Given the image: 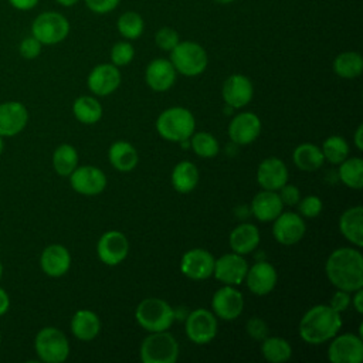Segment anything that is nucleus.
Returning a JSON list of instances; mask_svg holds the SVG:
<instances>
[{
    "label": "nucleus",
    "instance_id": "nucleus-12",
    "mask_svg": "<svg viewBox=\"0 0 363 363\" xmlns=\"http://www.w3.org/2000/svg\"><path fill=\"white\" fill-rule=\"evenodd\" d=\"M28 123V109L18 101L0 104V135L13 138L24 130Z\"/></svg>",
    "mask_w": 363,
    "mask_h": 363
},
{
    "label": "nucleus",
    "instance_id": "nucleus-35",
    "mask_svg": "<svg viewBox=\"0 0 363 363\" xmlns=\"http://www.w3.org/2000/svg\"><path fill=\"white\" fill-rule=\"evenodd\" d=\"M261 352L264 357L272 363L286 362L292 354V349L288 340L279 336H267L262 340Z\"/></svg>",
    "mask_w": 363,
    "mask_h": 363
},
{
    "label": "nucleus",
    "instance_id": "nucleus-38",
    "mask_svg": "<svg viewBox=\"0 0 363 363\" xmlns=\"http://www.w3.org/2000/svg\"><path fill=\"white\" fill-rule=\"evenodd\" d=\"M322 153H323V157L325 160L333 163V164H339L342 163L347 155H349V145L347 142L337 136V135H333V136H329L323 145H322Z\"/></svg>",
    "mask_w": 363,
    "mask_h": 363
},
{
    "label": "nucleus",
    "instance_id": "nucleus-14",
    "mask_svg": "<svg viewBox=\"0 0 363 363\" xmlns=\"http://www.w3.org/2000/svg\"><path fill=\"white\" fill-rule=\"evenodd\" d=\"M214 257L203 248H193L183 254L180 261L182 272L190 279H206L213 275Z\"/></svg>",
    "mask_w": 363,
    "mask_h": 363
},
{
    "label": "nucleus",
    "instance_id": "nucleus-21",
    "mask_svg": "<svg viewBox=\"0 0 363 363\" xmlns=\"http://www.w3.org/2000/svg\"><path fill=\"white\" fill-rule=\"evenodd\" d=\"M261 132V121L252 112H242L234 116L228 125V136L237 145L254 142Z\"/></svg>",
    "mask_w": 363,
    "mask_h": 363
},
{
    "label": "nucleus",
    "instance_id": "nucleus-15",
    "mask_svg": "<svg viewBox=\"0 0 363 363\" xmlns=\"http://www.w3.org/2000/svg\"><path fill=\"white\" fill-rule=\"evenodd\" d=\"M248 271L247 261L237 252L224 254L214 261L213 275L227 285H238L244 281Z\"/></svg>",
    "mask_w": 363,
    "mask_h": 363
},
{
    "label": "nucleus",
    "instance_id": "nucleus-39",
    "mask_svg": "<svg viewBox=\"0 0 363 363\" xmlns=\"http://www.w3.org/2000/svg\"><path fill=\"white\" fill-rule=\"evenodd\" d=\"M190 146L194 153L201 157H213L218 153V142L208 132L194 133L190 139Z\"/></svg>",
    "mask_w": 363,
    "mask_h": 363
},
{
    "label": "nucleus",
    "instance_id": "nucleus-50",
    "mask_svg": "<svg viewBox=\"0 0 363 363\" xmlns=\"http://www.w3.org/2000/svg\"><path fill=\"white\" fill-rule=\"evenodd\" d=\"M356 294H354V298H353V305H354V309L359 312V313H362L363 312V291H362V288L360 289H357V291H354Z\"/></svg>",
    "mask_w": 363,
    "mask_h": 363
},
{
    "label": "nucleus",
    "instance_id": "nucleus-51",
    "mask_svg": "<svg viewBox=\"0 0 363 363\" xmlns=\"http://www.w3.org/2000/svg\"><path fill=\"white\" fill-rule=\"evenodd\" d=\"M362 132H363V128H362V125H359V126H357V129H356V133H354V143H356V146H357V149H359V150H362V149H363V143H362Z\"/></svg>",
    "mask_w": 363,
    "mask_h": 363
},
{
    "label": "nucleus",
    "instance_id": "nucleus-55",
    "mask_svg": "<svg viewBox=\"0 0 363 363\" xmlns=\"http://www.w3.org/2000/svg\"><path fill=\"white\" fill-rule=\"evenodd\" d=\"M3 271H4V268H3V264L0 262V279L3 278Z\"/></svg>",
    "mask_w": 363,
    "mask_h": 363
},
{
    "label": "nucleus",
    "instance_id": "nucleus-23",
    "mask_svg": "<svg viewBox=\"0 0 363 363\" xmlns=\"http://www.w3.org/2000/svg\"><path fill=\"white\" fill-rule=\"evenodd\" d=\"M257 180L264 190H279L288 180V169L281 159L267 157L257 169Z\"/></svg>",
    "mask_w": 363,
    "mask_h": 363
},
{
    "label": "nucleus",
    "instance_id": "nucleus-10",
    "mask_svg": "<svg viewBox=\"0 0 363 363\" xmlns=\"http://www.w3.org/2000/svg\"><path fill=\"white\" fill-rule=\"evenodd\" d=\"M328 357L332 363H360L363 359L362 336L353 333L336 336L329 346Z\"/></svg>",
    "mask_w": 363,
    "mask_h": 363
},
{
    "label": "nucleus",
    "instance_id": "nucleus-53",
    "mask_svg": "<svg viewBox=\"0 0 363 363\" xmlns=\"http://www.w3.org/2000/svg\"><path fill=\"white\" fill-rule=\"evenodd\" d=\"M213 1H216V3H218V4H230V3H233V1H235V0H213Z\"/></svg>",
    "mask_w": 363,
    "mask_h": 363
},
{
    "label": "nucleus",
    "instance_id": "nucleus-49",
    "mask_svg": "<svg viewBox=\"0 0 363 363\" xmlns=\"http://www.w3.org/2000/svg\"><path fill=\"white\" fill-rule=\"evenodd\" d=\"M10 309V296L4 288L0 286V316Z\"/></svg>",
    "mask_w": 363,
    "mask_h": 363
},
{
    "label": "nucleus",
    "instance_id": "nucleus-44",
    "mask_svg": "<svg viewBox=\"0 0 363 363\" xmlns=\"http://www.w3.org/2000/svg\"><path fill=\"white\" fill-rule=\"evenodd\" d=\"M245 329H247V333L255 339V340H264L267 336H268V325L265 323L264 319L258 318V316H254L251 318L247 325H245Z\"/></svg>",
    "mask_w": 363,
    "mask_h": 363
},
{
    "label": "nucleus",
    "instance_id": "nucleus-48",
    "mask_svg": "<svg viewBox=\"0 0 363 363\" xmlns=\"http://www.w3.org/2000/svg\"><path fill=\"white\" fill-rule=\"evenodd\" d=\"M7 1L13 9L18 11H30L40 3V0H7Z\"/></svg>",
    "mask_w": 363,
    "mask_h": 363
},
{
    "label": "nucleus",
    "instance_id": "nucleus-27",
    "mask_svg": "<svg viewBox=\"0 0 363 363\" xmlns=\"http://www.w3.org/2000/svg\"><path fill=\"white\" fill-rule=\"evenodd\" d=\"M340 233L356 247L363 245V208L354 206L347 208L339 220Z\"/></svg>",
    "mask_w": 363,
    "mask_h": 363
},
{
    "label": "nucleus",
    "instance_id": "nucleus-33",
    "mask_svg": "<svg viewBox=\"0 0 363 363\" xmlns=\"http://www.w3.org/2000/svg\"><path fill=\"white\" fill-rule=\"evenodd\" d=\"M72 112H74V116L79 122L86 123V125H92V123H96L101 119L102 106L95 98L84 95V96H79L74 101Z\"/></svg>",
    "mask_w": 363,
    "mask_h": 363
},
{
    "label": "nucleus",
    "instance_id": "nucleus-7",
    "mask_svg": "<svg viewBox=\"0 0 363 363\" xmlns=\"http://www.w3.org/2000/svg\"><path fill=\"white\" fill-rule=\"evenodd\" d=\"M170 62L176 72L186 77H196L201 74L208 62L206 50L194 41H179L170 51Z\"/></svg>",
    "mask_w": 363,
    "mask_h": 363
},
{
    "label": "nucleus",
    "instance_id": "nucleus-24",
    "mask_svg": "<svg viewBox=\"0 0 363 363\" xmlns=\"http://www.w3.org/2000/svg\"><path fill=\"white\" fill-rule=\"evenodd\" d=\"M146 84L157 92L167 91L176 81V69L170 60L156 58L149 62L145 72Z\"/></svg>",
    "mask_w": 363,
    "mask_h": 363
},
{
    "label": "nucleus",
    "instance_id": "nucleus-36",
    "mask_svg": "<svg viewBox=\"0 0 363 363\" xmlns=\"http://www.w3.org/2000/svg\"><path fill=\"white\" fill-rule=\"evenodd\" d=\"M339 177L350 189H360L363 186V162L360 157L345 159L339 163Z\"/></svg>",
    "mask_w": 363,
    "mask_h": 363
},
{
    "label": "nucleus",
    "instance_id": "nucleus-11",
    "mask_svg": "<svg viewBox=\"0 0 363 363\" xmlns=\"http://www.w3.org/2000/svg\"><path fill=\"white\" fill-rule=\"evenodd\" d=\"M71 187L84 196H96L106 186L105 173L95 166H77L69 174Z\"/></svg>",
    "mask_w": 363,
    "mask_h": 363
},
{
    "label": "nucleus",
    "instance_id": "nucleus-26",
    "mask_svg": "<svg viewBox=\"0 0 363 363\" xmlns=\"http://www.w3.org/2000/svg\"><path fill=\"white\" fill-rule=\"evenodd\" d=\"M99 329L101 320L98 315L89 309L77 311L71 319V332L79 340H92L99 333Z\"/></svg>",
    "mask_w": 363,
    "mask_h": 363
},
{
    "label": "nucleus",
    "instance_id": "nucleus-19",
    "mask_svg": "<svg viewBox=\"0 0 363 363\" xmlns=\"http://www.w3.org/2000/svg\"><path fill=\"white\" fill-rule=\"evenodd\" d=\"M88 88L99 96H105L116 91L121 84V72L113 64H99L88 75Z\"/></svg>",
    "mask_w": 363,
    "mask_h": 363
},
{
    "label": "nucleus",
    "instance_id": "nucleus-54",
    "mask_svg": "<svg viewBox=\"0 0 363 363\" xmlns=\"http://www.w3.org/2000/svg\"><path fill=\"white\" fill-rule=\"evenodd\" d=\"M3 150H4V138L0 135V155L3 153Z\"/></svg>",
    "mask_w": 363,
    "mask_h": 363
},
{
    "label": "nucleus",
    "instance_id": "nucleus-45",
    "mask_svg": "<svg viewBox=\"0 0 363 363\" xmlns=\"http://www.w3.org/2000/svg\"><path fill=\"white\" fill-rule=\"evenodd\" d=\"M121 0H84L85 6L96 14H106L118 7Z\"/></svg>",
    "mask_w": 363,
    "mask_h": 363
},
{
    "label": "nucleus",
    "instance_id": "nucleus-28",
    "mask_svg": "<svg viewBox=\"0 0 363 363\" xmlns=\"http://www.w3.org/2000/svg\"><path fill=\"white\" fill-rule=\"evenodd\" d=\"M259 244V231L254 224L244 223L237 225L230 234V245L234 252L250 254Z\"/></svg>",
    "mask_w": 363,
    "mask_h": 363
},
{
    "label": "nucleus",
    "instance_id": "nucleus-4",
    "mask_svg": "<svg viewBox=\"0 0 363 363\" xmlns=\"http://www.w3.org/2000/svg\"><path fill=\"white\" fill-rule=\"evenodd\" d=\"M69 34L68 18L58 11H43L31 23V35L43 45H55Z\"/></svg>",
    "mask_w": 363,
    "mask_h": 363
},
{
    "label": "nucleus",
    "instance_id": "nucleus-2",
    "mask_svg": "<svg viewBox=\"0 0 363 363\" xmlns=\"http://www.w3.org/2000/svg\"><path fill=\"white\" fill-rule=\"evenodd\" d=\"M342 326L340 313L329 305H315L299 322V336L311 345H320L336 336Z\"/></svg>",
    "mask_w": 363,
    "mask_h": 363
},
{
    "label": "nucleus",
    "instance_id": "nucleus-46",
    "mask_svg": "<svg viewBox=\"0 0 363 363\" xmlns=\"http://www.w3.org/2000/svg\"><path fill=\"white\" fill-rule=\"evenodd\" d=\"M279 190H281V193H279L281 201L285 206H295L301 200L299 189L296 186H294V184H286L285 183Z\"/></svg>",
    "mask_w": 363,
    "mask_h": 363
},
{
    "label": "nucleus",
    "instance_id": "nucleus-37",
    "mask_svg": "<svg viewBox=\"0 0 363 363\" xmlns=\"http://www.w3.org/2000/svg\"><path fill=\"white\" fill-rule=\"evenodd\" d=\"M119 34L126 40H136L142 35L145 30L143 17L136 11H125L119 16L116 21Z\"/></svg>",
    "mask_w": 363,
    "mask_h": 363
},
{
    "label": "nucleus",
    "instance_id": "nucleus-43",
    "mask_svg": "<svg viewBox=\"0 0 363 363\" xmlns=\"http://www.w3.org/2000/svg\"><path fill=\"white\" fill-rule=\"evenodd\" d=\"M299 213L306 218H313L322 211V200L318 196H306L298 201Z\"/></svg>",
    "mask_w": 363,
    "mask_h": 363
},
{
    "label": "nucleus",
    "instance_id": "nucleus-30",
    "mask_svg": "<svg viewBox=\"0 0 363 363\" xmlns=\"http://www.w3.org/2000/svg\"><path fill=\"white\" fill-rule=\"evenodd\" d=\"M292 159L296 167L303 172H315L325 162L320 147L313 143H301L299 146H296Z\"/></svg>",
    "mask_w": 363,
    "mask_h": 363
},
{
    "label": "nucleus",
    "instance_id": "nucleus-17",
    "mask_svg": "<svg viewBox=\"0 0 363 363\" xmlns=\"http://www.w3.org/2000/svg\"><path fill=\"white\" fill-rule=\"evenodd\" d=\"M211 306L218 318L224 320H234L242 312L244 299L241 292L230 285H225L216 291L211 299Z\"/></svg>",
    "mask_w": 363,
    "mask_h": 363
},
{
    "label": "nucleus",
    "instance_id": "nucleus-1",
    "mask_svg": "<svg viewBox=\"0 0 363 363\" xmlns=\"http://www.w3.org/2000/svg\"><path fill=\"white\" fill-rule=\"evenodd\" d=\"M325 272L337 289L354 292L363 286V257L359 250L337 248L326 259Z\"/></svg>",
    "mask_w": 363,
    "mask_h": 363
},
{
    "label": "nucleus",
    "instance_id": "nucleus-40",
    "mask_svg": "<svg viewBox=\"0 0 363 363\" xmlns=\"http://www.w3.org/2000/svg\"><path fill=\"white\" fill-rule=\"evenodd\" d=\"M135 57V48L128 41H118L111 48V61L116 67L128 65Z\"/></svg>",
    "mask_w": 363,
    "mask_h": 363
},
{
    "label": "nucleus",
    "instance_id": "nucleus-42",
    "mask_svg": "<svg viewBox=\"0 0 363 363\" xmlns=\"http://www.w3.org/2000/svg\"><path fill=\"white\" fill-rule=\"evenodd\" d=\"M43 44L33 35L24 37L18 44V52L24 60H34L41 54Z\"/></svg>",
    "mask_w": 363,
    "mask_h": 363
},
{
    "label": "nucleus",
    "instance_id": "nucleus-13",
    "mask_svg": "<svg viewBox=\"0 0 363 363\" xmlns=\"http://www.w3.org/2000/svg\"><path fill=\"white\" fill-rule=\"evenodd\" d=\"M129 251V242L123 233L121 231H108L105 233L96 245V252L99 259L106 265L121 264Z\"/></svg>",
    "mask_w": 363,
    "mask_h": 363
},
{
    "label": "nucleus",
    "instance_id": "nucleus-20",
    "mask_svg": "<svg viewBox=\"0 0 363 363\" xmlns=\"http://www.w3.org/2000/svg\"><path fill=\"white\" fill-rule=\"evenodd\" d=\"M40 267L45 275L60 278L65 275L71 267V254L61 244L47 245L40 255Z\"/></svg>",
    "mask_w": 363,
    "mask_h": 363
},
{
    "label": "nucleus",
    "instance_id": "nucleus-5",
    "mask_svg": "<svg viewBox=\"0 0 363 363\" xmlns=\"http://www.w3.org/2000/svg\"><path fill=\"white\" fill-rule=\"evenodd\" d=\"M135 318L143 329L149 332H162L173 323L174 311L163 299L146 298L136 306Z\"/></svg>",
    "mask_w": 363,
    "mask_h": 363
},
{
    "label": "nucleus",
    "instance_id": "nucleus-29",
    "mask_svg": "<svg viewBox=\"0 0 363 363\" xmlns=\"http://www.w3.org/2000/svg\"><path fill=\"white\" fill-rule=\"evenodd\" d=\"M111 164L119 172H130L138 164V152L136 149L125 140H118L111 145L109 152Z\"/></svg>",
    "mask_w": 363,
    "mask_h": 363
},
{
    "label": "nucleus",
    "instance_id": "nucleus-34",
    "mask_svg": "<svg viewBox=\"0 0 363 363\" xmlns=\"http://www.w3.org/2000/svg\"><path fill=\"white\" fill-rule=\"evenodd\" d=\"M78 166V152L69 143L60 145L52 153V167L60 176H69Z\"/></svg>",
    "mask_w": 363,
    "mask_h": 363
},
{
    "label": "nucleus",
    "instance_id": "nucleus-22",
    "mask_svg": "<svg viewBox=\"0 0 363 363\" xmlns=\"http://www.w3.org/2000/svg\"><path fill=\"white\" fill-rule=\"evenodd\" d=\"M247 286L255 295H267L269 294L277 284V271L267 261H258L251 268H248L245 275Z\"/></svg>",
    "mask_w": 363,
    "mask_h": 363
},
{
    "label": "nucleus",
    "instance_id": "nucleus-9",
    "mask_svg": "<svg viewBox=\"0 0 363 363\" xmlns=\"http://www.w3.org/2000/svg\"><path fill=\"white\" fill-rule=\"evenodd\" d=\"M186 333L193 343L206 345L217 335V319L207 309H196L186 319Z\"/></svg>",
    "mask_w": 363,
    "mask_h": 363
},
{
    "label": "nucleus",
    "instance_id": "nucleus-47",
    "mask_svg": "<svg viewBox=\"0 0 363 363\" xmlns=\"http://www.w3.org/2000/svg\"><path fill=\"white\" fill-rule=\"evenodd\" d=\"M349 303H350V295H349V292H347V291H343V289H337V291L333 294L329 306H330L332 309H335L336 312L340 313V312H343V311L347 309Z\"/></svg>",
    "mask_w": 363,
    "mask_h": 363
},
{
    "label": "nucleus",
    "instance_id": "nucleus-31",
    "mask_svg": "<svg viewBox=\"0 0 363 363\" xmlns=\"http://www.w3.org/2000/svg\"><path fill=\"white\" fill-rule=\"evenodd\" d=\"M199 182L197 167L191 162H180L172 172V184L179 193L191 191Z\"/></svg>",
    "mask_w": 363,
    "mask_h": 363
},
{
    "label": "nucleus",
    "instance_id": "nucleus-6",
    "mask_svg": "<svg viewBox=\"0 0 363 363\" xmlns=\"http://www.w3.org/2000/svg\"><path fill=\"white\" fill-rule=\"evenodd\" d=\"M34 350L41 362L61 363L69 354V342L60 329L45 326L35 335Z\"/></svg>",
    "mask_w": 363,
    "mask_h": 363
},
{
    "label": "nucleus",
    "instance_id": "nucleus-32",
    "mask_svg": "<svg viewBox=\"0 0 363 363\" xmlns=\"http://www.w3.org/2000/svg\"><path fill=\"white\" fill-rule=\"evenodd\" d=\"M333 71L342 78H356L363 71V58L356 51L340 52L333 61Z\"/></svg>",
    "mask_w": 363,
    "mask_h": 363
},
{
    "label": "nucleus",
    "instance_id": "nucleus-52",
    "mask_svg": "<svg viewBox=\"0 0 363 363\" xmlns=\"http://www.w3.org/2000/svg\"><path fill=\"white\" fill-rule=\"evenodd\" d=\"M58 4H61V6H64V7H72V6H75L79 0H55Z\"/></svg>",
    "mask_w": 363,
    "mask_h": 363
},
{
    "label": "nucleus",
    "instance_id": "nucleus-25",
    "mask_svg": "<svg viewBox=\"0 0 363 363\" xmlns=\"http://www.w3.org/2000/svg\"><path fill=\"white\" fill-rule=\"evenodd\" d=\"M282 201L275 190H264L255 194L251 203L252 214L259 221H272L282 213Z\"/></svg>",
    "mask_w": 363,
    "mask_h": 363
},
{
    "label": "nucleus",
    "instance_id": "nucleus-18",
    "mask_svg": "<svg viewBox=\"0 0 363 363\" xmlns=\"http://www.w3.org/2000/svg\"><path fill=\"white\" fill-rule=\"evenodd\" d=\"M221 94L224 102L231 108L245 106L252 99V82L242 74H233L224 81Z\"/></svg>",
    "mask_w": 363,
    "mask_h": 363
},
{
    "label": "nucleus",
    "instance_id": "nucleus-16",
    "mask_svg": "<svg viewBox=\"0 0 363 363\" xmlns=\"http://www.w3.org/2000/svg\"><path fill=\"white\" fill-rule=\"evenodd\" d=\"M305 231H306V225L303 218L295 213L285 211V213H281L274 220L272 234L279 244H284V245L296 244L298 241H301Z\"/></svg>",
    "mask_w": 363,
    "mask_h": 363
},
{
    "label": "nucleus",
    "instance_id": "nucleus-8",
    "mask_svg": "<svg viewBox=\"0 0 363 363\" xmlns=\"http://www.w3.org/2000/svg\"><path fill=\"white\" fill-rule=\"evenodd\" d=\"M177 356L179 345L166 330L152 332L142 342L140 359L143 363H174Z\"/></svg>",
    "mask_w": 363,
    "mask_h": 363
},
{
    "label": "nucleus",
    "instance_id": "nucleus-41",
    "mask_svg": "<svg viewBox=\"0 0 363 363\" xmlns=\"http://www.w3.org/2000/svg\"><path fill=\"white\" fill-rule=\"evenodd\" d=\"M180 41L179 33L172 27H162L155 34L156 45L163 51H172Z\"/></svg>",
    "mask_w": 363,
    "mask_h": 363
},
{
    "label": "nucleus",
    "instance_id": "nucleus-3",
    "mask_svg": "<svg viewBox=\"0 0 363 363\" xmlns=\"http://www.w3.org/2000/svg\"><path fill=\"white\" fill-rule=\"evenodd\" d=\"M196 128L193 113L182 106H173L163 111L157 121L156 129L159 135L170 142H182L190 139Z\"/></svg>",
    "mask_w": 363,
    "mask_h": 363
},
{
    "label": "nucleus",
    "instance_id": "nucleus-56",
    "mask_svg": "<svg viewBox=\"0 0 363 363\" xmlns=\"http://www.w3.org/2000/svg\"><path fill=\"white\" fill-rule=\"evenodd\" d=\"M0 343H1V333H0Z\"/></svg>",
    "mask_w": 363,
    "mask_h": 363
}]
</instances>
